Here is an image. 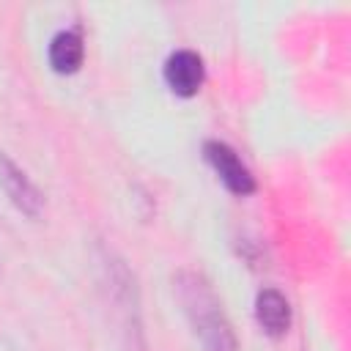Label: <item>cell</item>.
Instances as JSON below:
<instances>
[{
	"instance_id": "obj_6",
	"label": "cell",
	"mask_w": 351,
	"mask_h": 351,
	"mask_svg": "<svg viewBox=\"0 0 351 351\" xmlns=\"http://www.w3.org/2000/svg\"><path fill=\"white\" fill-rule=\"evenodd\" d=\"M47 55H49V66L58 74H74L82 66V58H85V44H82L80 30H74V27L58 30L49 41Z\"/></svg>"
},
{
	"instance_id": "obj_2",
	"label": "cell",
	"mask_w": 351,
	"mask_h": 351,
	"mask_svg": "<svg viewBox=\"0 0 351 351\" xmlns=\"http://www.w3.org/2000/svg\"><path fill=\"white\" fill-rule=\"evenodd\" d=\"M203 156L214 167V173L219 176V181L225 184L228 192H233L239 197L255 192V176L247 170V165L239 159V154L228 143H222V140H206L203 143Z\"/></svg>"
},
{
	"instance_id": "obj_4",
	"label": "cell",
	"mask_w": 351,
	"mask_h": 351,
	"mask_svg": "<svg viewBox=\"0 0 351 351\" xmlns=\"http://www.w3.org/2000/svg\"><path fill=\"white\" fill-rule=\"evenodd\" d=\"M162 74H165L167 88L176 96L189 99L200 90V85L206 80V66H203V58L195 49H176V52L167 55Z\"/></svg>"
},
{
	"instance_id": "obj_5",
	"label": "cell",
	"mask_w": 351,
	"mask_h": 351,
	"mask_svg": "<svg viewBox=\"0 0 351 351\" xmlns=\"http://www.w3.org/2000/svg\"><path fill=\"white\" fill-rule=\"evenodd\" d=\"M255 318L266 335L280 337L291 326V304L277 288H263L255 296Z\"/></svg>"
},
{
	"instance_id": "obj_3",
	"label": "cell",
	"mask_w": 351,
	"mask_h": 351,
	"mask_svg": "<svg viewBox=\"0 0 351 351\" xmlns=\"http://www.w3.org/2000/svg\"><path fill=\"white\" fill-rule=\"evenodd\" d=\"M0 186L3 192L8 195V200L30 219H36L41 211H44V192L27 178V173L14 162L8 159L3 151H0Z\"/></svg>"
},
{
	"instance_id": "obj_1",
	"label": "cell",
	"mask_w": 351,
	"mask_h": 351,
	"mask_svg": "<svg viewBox=\"0 0 351 351\" xmlns=\"http://www.w3.org/2000/svg\"><path fill=\"white\" fill-rule=\"evenodd\" d=\"M173 288L203 351H239V340L222 310V302L200 271L181 269L173 277Z\"/></svg>"
}]
</instances>
